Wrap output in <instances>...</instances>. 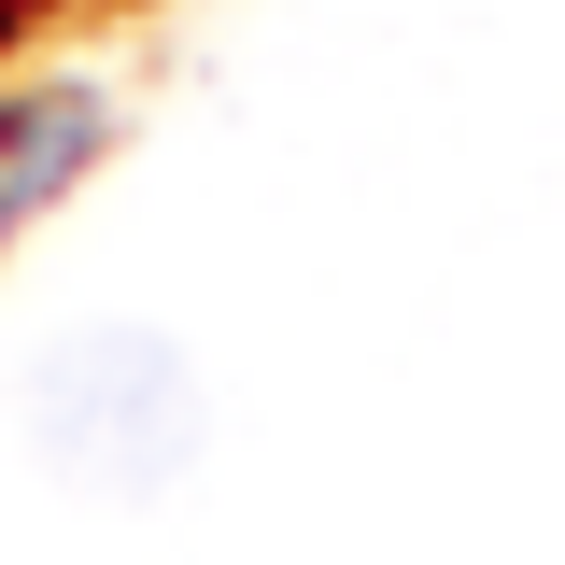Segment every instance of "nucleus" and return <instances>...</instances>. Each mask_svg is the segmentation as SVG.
Masks as SVG:
<instances>
[{"label": "nucleus", "mask_w": 565, "mask_h": 565, "mask_svg": "<svg viewBox=\"0 0 565 565\" xmlns=\"http://www.w3.org/2000/svg\"><path fill=\"white\" fill-rule=\"evenodd\" d=\"M29 438L85 494H170L199 467V367L141 326H85L29 367Z\"/></svg>", "instance_id": "obj_1"}, {"label": "nucleus", "mask_w": 565, "mask_h": 565, "mask_svg": "<svg viewBox=\"0 0 565 565\" xmlns=\"http://www.w3.org/2000/svg\"><path fill=\"white\" fill-rule=\"evenodd\" d=\"M85 141H99V114H85V99H43V114H14V141H0V212L29 199V184H57Z\"/></svg>", "instance_id": "obj_2"}]
</instances>
